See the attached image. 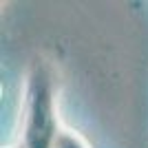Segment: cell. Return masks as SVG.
<instances>
[{
	"mask_svg": "<svg viewBox=\"0 0 148 148\" xmlns=\"http://www.w3.org/2000/svg\"><path fill=\"white\" fill-rule=\"evenodd\" d=\"M62 126L56 77L38 60L27 75L18 137L7 148H51Z\"/></svg>",
	"mask_w": 148,
	"mask_h": 148,
	"instance_id": "6da1fadb",
	"label": "cell"
}]
</instances>
